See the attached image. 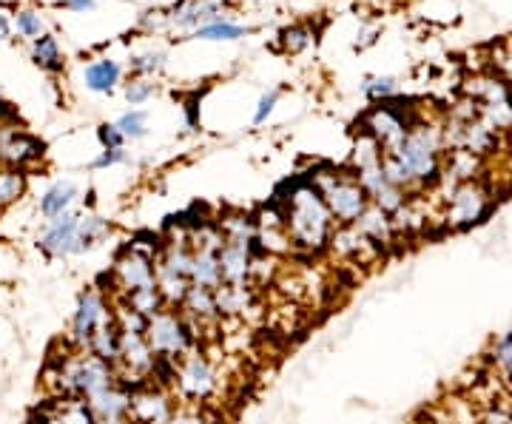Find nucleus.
Listing matches in <instances>:
<instances>
[{
  "mask_svg": "<svg viewBox=\"0 0 512 424\" xmlns=\"http://www.w3.org/2000/svg\"><path fill=\"white\" fill-rule=\"evenodd\" d=\"M97 140H100L103 151H106V148H123V143H126V137L120 134V129H117L114 123H103V126L97 129Z\"/></svg>",
  "mask_w": 512,
  "mask_h": 424,
  "instance_id": "29",
  "label": "nucleus"
},
{
  "mask_svg": "<svg viewBox=\"0 0 512 424\" xmlns=\"http://www.w3.org/2000/svg\"><path fill=\"white\" fill-rule=\"evenodd\" d=\"M140 26L148 29V32H163V29H168V12H160V9L146 12V15L140 18Z\"/></svg>",
  "mask_w": 512,
  "mask_h": 424,
  "instance_id": "32",
  "label": "nucleus"
},
{
  "mask_svg": "<svg viewBox=\"0 0 512 424\" xmlns=\"http://www.w3.org/2000/svg\"><path fill=\"white\" fill-rule=\"evenodd\" d=\"M362 234H365L367 240L373 242L376 248L379 245H387L390 237H393V220H390V214L382 211V208H376V205L370 203L367 205V211L359 217V220L353 222Z\"/></svg>",
  "mask_w": 512,
  "mask_h": 424,
  "instance_id": "16",
  "label": "nucleus"
},
{
  "mask_svg": "<svg viewBox=\"0 0 512 424\" xmlns=\"http://www.w3.org/2000/svg\"><path fill=\"white\" fill-rule=\"evenodd\" d=\"M74 200H77V185L55 183L43 197H40V214H43L46 220H55L60 214L72 211Z\"/></svg>",
  "mask_w": 512,
  "mask_h": 424,
  "instance_id": "17",
  "label": "nucleus"
},
{
  "mask_svg": "<svg viewBox=\"0 0 512 424\" xmlns=\"http://www.w3.org/2000/svg\"><path fill=\"white\" fill-rule=\"evenodd\" d=\"M83 351H89L92 356H97L100 362H106V365L114 368L117 359H120V328H117V322L111 319L106 325H100Z\"/></svg>",
  "mask_w": 512,
  "mask_h": 424,
  "instance_id": "15",
  "label": "nucleus"
},
{
  "mask_svg": "<svg viewBox=\"0 0 512 424\" xmlns=\"http://www.w3.org/2000/svg\"><path fill=\"white\" fill-rule=\"evenodd\" d=\"M174 413V402L160 385H140L131 390L128 402V422L131 424H168Z\"/></svg>",
  "mask_w": 512,
  "mask_h": 424,
  "instance_id": "7",
  "label": "nucleus"
},
{
  "mask_svg": "<svg viewBox=\"0 0 512 424\" xmlns=\"http://www.w3.org/2000/svg\"><path fill=\"white\" fill-rule=\"evenodd\" d=\"M63 6L69 12H89V9H94V0H63Z\"/></svg>",
  "mask_w": 512,
  "mask_h": 424,
  "instance_id": "34",
  "label": "nucleus"
},
{
  "mask_svg": "<svg viewBox=\"0 0 512 424\" xmlns=\"http://www.w3.org/2000/svg\"><path fill=\"white\" fill-rule=\"evenodd\" d=\"M495 365L501 373H507L512 376V336L510 339H504L501 345H498V351H495Z\"/></svg>",
  "mask_w": 512,
  "mask_h": 424,
  "instance_id": "33",
  "label": "nucleus"
},
{
  "mask_svg": "<svg viewBox=\"0 0 512 424\" xmlns=\"http://www.w3.org/2000/svg\"><path fill=\"white\" fill-rule=\"evenodd\" d=\"M114 319V305H111L106 294L100 291V288H86V291H80L77 296V308H74L72 316V336H69V342H72L74 348H86L89 345V339L94 336V331L100 328V325H106Z\"/></svg>",
  "mask_w": 512,
  "mask_h": 424,
  "instance_id": "6",
  "label": "nucleus"
},
{
  "mask_svg": "<svg viewBox=\"0 0 512 424\" xmlns=\"http://www.w3.org/2000/svg\"><path fill=\"white\" fill-rule=\"evenodd\" d=\"M168 424H217V422H214V416H211L205 407L183 402L180 407H174V413H171Z\"/></svg>",
  "mask_w": 512,
  "mask_h": 424,
  "instance_id": "26",
  "label": "nucleus"
},
{
  "mask_svg": "<svg viewBox=\"0 0 512 424\" xmlns=\"http://www.w3.org/2000/svg\"><path fill=\"white\" fill-rule=\"evenodd\" d=\"M26 191V174L18 168H0V208L12 205Z\"/></svg>",
  "mask_w": 512,
  "mask_h": 424,
  "instance_id": "21",
  "label": "nucleus"
},
{
  "mask_svg": "<svg viewBox=\"0 0 512 424\" xmlns=\"http://www.w3.org/2000/svg\"><path fill=\"white\" fill-rule=\"evenodd\" d=\"M254 291L256 288L251 285H225V282L220 288H214L220 319H245V314L256 308Z\"/></svg>",
  "mask_w": 512,
  "mask_h": 424,
  "instance_id": "13",
  "label": "nucleus"
},
{
  "mask_svg": "<svg viewBox=\"0 0 512 424\" xmlns=\"http://www.w3.org/2000/svg\"><path fill=\"white\" fill-rule=\"evenodd\" d=\"M279 40H282V49H285L288 55H299V52H305L313 43V32L305 23H293L288 29H282Z\"/></svg>",
  "mask_w": 512,
  "mask_h": 424,
  "instance_id": "23",
  "label": "nucleus"
},
{
  "mask_svg": "<svg viewBox=\"0 0 512 424\" xmlns=\"http://www.w3.org/2000/svg\"><path fill=\"white\" fill-rule=\"evenodd\" d=\"M276 103H279V92H268L259 97V103H256L254 111V126H262V123L271 117V111L276 109Z\"/></svg>",
  "mask_w": 512,
  "mask_h": 424,
  "instance_id": "30",
  "label": "nucleus"
},
{
  "mask_svg": "<svg viewBox=\"0 0 512 424\" xmlns=\"http://www.w3.org/2000/svg\"><path fill=\"white\" fill-rule=\"evenodd\" d=\"M191 35L197 40H239V37L248 35V29L239 26V23H231V20H217V23H208V26H202Z\"/></svg>",
  "mask_w": 512,
  "mask_h": 424,
  "instance_id": "22",
  "label": "nucleus"
},
{
  "mask_svg": "<svg viewBox=\"0 0 512 424\" xmlns=\"http://www.w3.org/2000/svg\"><path fill=\"white\" fill-rule=\"evenodd\" d=\"M77 225H80V214H74V211H66V214H60L55 220H49L46 231L37 240V248L43 251V257L63 259L72 257V254H80V248H77Z\"/></svg>",
  "mask_w": 512,
  "mask_h": 424,
  "instance_id": "9",
  "label": "nucleus"
},
{
  "mask_svg": "<svg viewBox=\"0 0 512 424\" xmlns=\"http://www.w3.org/2000/svg\"><path fill=\"white\" fill-rule=\"evenodd\" d=\"M154 92H157V86H154L151 80H146V77H134L131 83H126V100L131 106H143V103H148V100L154 97Z\"/></svg>",
  "mask_w": 512,
  "mask_h": 424,
  "instance_id": "27",
  "label": "nucleus"
},
{
  "mask_svg": "<svg viewBox=\"0 0 512 424\" xmlns=\"http://www.w3.org/2000/svg\"><path fill=\"white\" fill-rule=\"evenodd\" d=\"M43 157V143L20 129H9L0 140V168H18L23 171Z\"/></svg>",
  "mask_w": 512,
  "mask_h": 424,
  "instance_id": "11",
  "label": "nucleus"
},
{
  "mask_svg": "<svg viewBox=\"0 0 512 424\" xmlns=\"http://www.w3.org/2000/svg\"><path fill=\"white\" fill-rule=\"evenodd\" d=\"M259 245L225 240L220 248V274L225 285H251V262Z\"/></svg>",
  "mask_w": 512,
  "mask_h": 424,
  "instance_id": "10",
  "label": "nucleus"
},
{
  "mask_svg": "<svg viewBox=\"0 0 512 424\" xmlns=\"http://www.w3.org/2000/svg\"><path fill=\"white\" fill-rule=\"evenodd\" d=\"M393 92H396L393 77H370L365 83V94L370 100H387Z\"/></svg>",
  "mask_w": 512,
  "mask_h": 424,
  "instance_id": "28",
  "label": "nucleus"
},
{
  "mask_svg": "<svg viewBox=\"0 0 512 424\" xmlns=\"http://www.w3.org/2000/svg\"><path fill=\"white\" fill-rule=\"evenodd\" d=\"M487 191L476 183H464L458 188L456 194H453V208H450V222L458 225V228H464V225H473L484 217V211H487Z\"/></svg>",
  "mask_w": 512,
  "mask_h": 424,
  "instance_id": "12",
  "label": "nucleus"
},
{
  "mask_svg": "<svg viewBox=\"0 0 512 424\" xmlns=\"http://www.w3.org/2000/svg\"><path fill=\"white\" fill-rule=\"evenodd\" d=\"M220 388V373L214 368V362L205 356L202 348L188 351L174 365V390L180 393V399L188 405H202L208 402Z\"/></svg>",
  "mask_w": 512,
  "mask_h": 424,
  "instance_id": "5",
  "label": "nucleus"
},
{
  "mask_svg": "<svg viewBox=\"0 0 512 424\" xmlns=\"http://www.w3.org/2000/svg\"><path fill=\"white\" fill-rule=\"evenodd\" d=\"M120 77H123V69H120V63H117V60L97 57V60H92V63L86 66V72H83V83H86V89H89L92 94H111L114 89H117Z\"/></svg>",
  "mask_w": 512,
  "mask_h": 424,
  "instance_id": "14",
  "label": "nucleus"
},
{
  "mask_svg": "<svg viewBox=\"0 0 512 424\" xmlns=\"http://www.w3.org/2000/svg\"><path fill=\"white\" fill-rule=\"evenodd\" d=\"M217 20H231V15H225L222 0H180L168 12V29L197 32V29L208 26V23H217Z\"/></svg>",
  "mask_w": 512,
  "mask_h": 424,
  "instance_id": "8",
  "label": "nucleus"
},
{
  "mask_svg": "<svg viewBox=\"0 0 512 424\" xmlns=\"http://www.w3.org/2000/svg\"><path fill=\"white\" fill-rule=\"evenodd\" d=\"M9 114H12V109H9L6 103H0V120H3V117H9Z\"/></svg>",
  "mask_w": 512,
  "mask_h": 424,
  "instance_id": "36",
  "label": "nucleus"
},
{
  "mask_svg": "<svg viewBox=\"0 0 512 424\" xmlns=\"http://www.w3.org/2000/svg\"><path fill=\"white\" fill-rule=\"evenodd\" d=\"M32 60L35 66L46 69V72H60L63 69V52H60V43L55 35H40L32 40Z\"/></svg>",
  "mask_w": 512,
  "mask_h": 424,
  "instance_id": "19",
  "label": "nucleus"
},
{
  "mask_svg": "<svg viewBox=\"0 0 512 424\" xmlns=\"http://www.w3.org/2000/svg\"><path fill=\"white\" fill-rule=\"evenodd\" d=\"M311 183L322 194L336 225H353L370 205V197L362 183L356 180V174H339L330 168L325 174H313Z\"/></svg>",
  "mask_w": 512,
  "mask_h": 424,
  "instance_id": "2",
  "label": "nucleus"
},
{
  "mask_svg": "<svg viewBox=\"0 0 512 424\" xmlns=\"http://www.w3.org/2000/svg\"><path fill=\"white\" fill-rule=\"evenodd\" d=\"M128 69H131L134 77H146V80H151L154 74H160L165 69V52H160V49H146V52H140V55H131Z\"/></svg>",
  "mask_w": 512,
  "mask_h": 424,
  "instance_id": "20",
  "label": "nucleus"
},
{
  "mask_svg": "<svg viewBox=\"0 0 512 424\" xmlns=\"http://www.w3.org/2000/svg\"><path fill=\"white\" fill-rule=\"evenodd\" d=\"M12 37V20L6 18V12H0V43Z\"/></svg>",
  "mask_w": 512,
  "mask_h": 424,
  "instance_id": "35",
  "label": "nucleus"
},
{
  "mask_svg": "<svg viewBox=\"0 0 512 424\" xmlns=\"http://www.w3.org/2000/svg\"><path fill=\"white\" fill-rule=\"evenodd\" d=\"M282 214H285V228H288L293 248H299L305 254H319L328 248L336 222L330 217L328 205L322 200V194L316 191V185H296L291 197H285Z\"/></svg>",
  "mask_w": 512,
  "mask_h": 424,
  "instance_id": "1",
  "label": "nucleus"
},
{
  "mask_svg": "<svg viewBox=\"0 0 512 424\" xmlns=\"http://www.w3.org/2000/svg\"><path fill=\"white\" fill-rule=\"evenodd\" d=\"M157 254L160 248H143L140 242L126 245L111 265V285L120 296L157 288Z\"/></svg>",
  "mask_w": 512,
  "mask_h": 424,
  "instance_id": "4",
  "label": "nucleus"
},
{
  "mask_svg": "<svg viewBox=\"0 0 512 424\" xmlns=\"http://www.w3.org/2000/svg\"><path fill=\"white\" fill-rule=\"evenodd\" d=\"M12 29H18L20 37H29V40H35V37L46 35V26H43V18L32 12V9H20L15 20H12Z\"/></svg>",
  "mask_w": 512,
  "mask_h": 424,
  "instance_id": "25",
  "label": "nucleus"
},
{
  "mask_svg": "<svg viewBox=\"0 0 512 424\" xmlns=\"http://www.w3.org/2000/svg\"><path fill=\"white\" fill-rule=\"evenodd\" d=\"M109 231H111L109 220H103V217H97V214H86V217H80V225H77V248H80V254H86V251L97 248L100 242L109 237Z\"/></svg>",
  "mask_w": 512,
  "mask_h": 424,
  "instance_id": "18",
  "label": "nucleus"
},
{
  "mask_svg": "<svg viewBox=\"0 0 512 424\" xmlns=\"http://www.w3.org/2000/svg\"><path fill=\"white\" fill-rule=\"evenodd\" d=\"M120 163H126V148H106L97 160L92 163V168L97 171H103V168L111 166H120Z\"/></svg>",
  "mask_w": 512,
  "mask_h": 424,
  "instance_id": "31",
  "label": "nucleus"
},
{
  "mask_svg": "<svg viewBox=\"0 0 512 424\" xmlns=\"http://www.w3.org/2000/svg\"><path fill=\"white\" fill-rule=\"evenodd\" d=\"M146 342L157 359L180 362L185 353L202 348L194 328L183 319L177 308H163L146 322Z\"/></svg>",
  "mask_w": 512,
  "mask_h": 424,
  "instance_id": "3",
  "label": "nucleus"
},
{
  "mask_svg": "<svg viewBox=\"0 0 512 424\" xmlns=\"http://www.w3.org/2000/svg\"><path fill=\"white\" fill-rule=\"evenodd\" d=\"M114 126L120 129V134H123L126 140H140V137H146L148 131V114L143 109L128 111V114H123Z\"/></svg>",
  "mask_w": 512,
  "mask_h": 424,
  "instance_id": "24",
  "label": "nucleus"
}]
</instances>
